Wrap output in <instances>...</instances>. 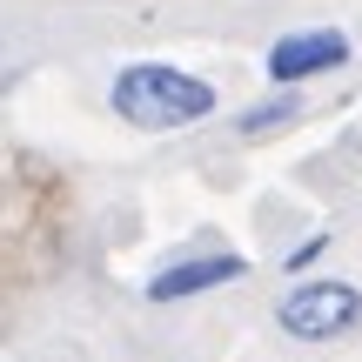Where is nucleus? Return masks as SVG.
Returning a JSON list of instances; mask_svg holds the SVG:
<instances>
[{"instance_id": "obj_1", "label": "nucleus", "mask_w": 362, "mask_h": 362, "mask_svg": "<svg viewBox=\"0 0 362 362\" xmlns=\"http://www.w3.org/2000/svg\"><path fill=\"white\" fill-rule=\"evenodd\" d=\"M115 115L134 121V128H188V121L215 115V88L181 74V67L134 61L115 74Z\"/></svg>"}, {"instance_id": "obj_2", "label": "nucleus", "mask_w": 362, "mask_h": 362, "mask_svg": "<svg viewBox=\"0 0 362 362\" xmlns=\"http://www.w3.org/2000/svg\"><path fill=\"white\" fill-rule=\"evenodd\" d=\"M362 322V296L349 282H296L282 296V329L296 342H329Z\"/></svg>"}, {"instance_id": "obj_3", "label": "nucleus", "mask_w": 362, "mask_h": 362, "mask_svg": "<svg viewBox=\"0 0 362 362\" xmlns=\"http://www.w3.org/2000/svg\"><path fill=\"white\" fill-rule=\"evenodd\" d=\"M349 61V34H336V27H309V34H288L269 47V74L275 81H309L322 74V67H342Z\"/></svg>"}, {"instance_id": "obj_4", "label": "nucleus", "mask_w": 362, "mask_h": 362, "mask_svg": "<svg viewBox=\"0 0 362 362\" xmlns=\"http://www.w3.org/2000/svg\"><path fill=\"white\" fill-rule=\"evenodd\" d=\"M242 269H248L242 255H202V262H175V269H161L155 282H148V296H155V302H181V296H202V288L235 282Z\"/></svg>"}, {"instance_id": "obj_5", "label": "nucleus", "mask_w": 362, "mask_h": 362, "mask_svg": "<svg viewBox=\"0 0 362 362\" xmlns=\"http://www.w3.org/2000/svg\"><path fill=\"white\" fill-rule=\"evenodd\" d=\"M282 121H296V94H282V101H262L242 115V134H262V128H282Z\"/></svg>"}]
</instances>
